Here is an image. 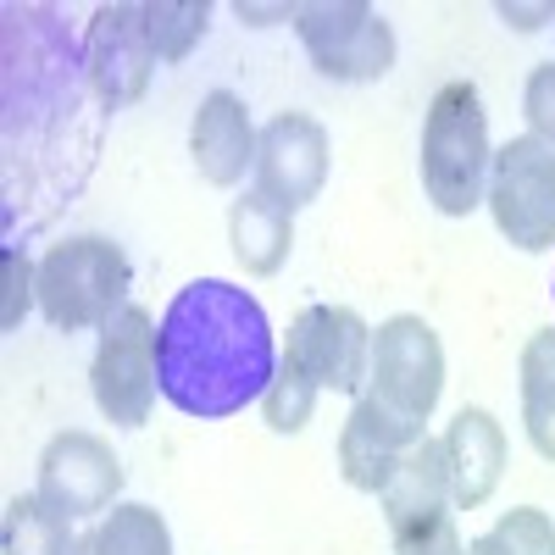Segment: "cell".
I'll use <instances>...</instances> for the list:
<instances>
[{"mask_svg": "<svg viewBox=\"0 0 555 555\" xmlns=\"http://www.w3.org/2000/svg\"><path fill=\"white\" fill-rule=\"evenodd\" d=\"M83 73L89 95L101 101V112L139 106L156 78V44L145 28V0H112V7L89 12L83 28Z\"/></svg>", "mask_w": 555, "mask_h": 555, "instance_id": "obj_8", "label": "cell"}, {"mask_svg": "<svg viewBox=\"0 0 555 555\" xmlns=\"http://www.w3.org/2000/svg\"><path fill=\"white\" fill-rule=\"evenodd\" d=\"M489 533L512 555H555V522H550V512H539V505H512V512H500V522Z\"/></svg>", "mask_w": 555, "mask_h": 555, "instance_id": "obj_24", "label": "cell"}, {"mask_svg": "<svg viewBox=\"0 0 555 555\" xmlns=\"http://www.w3.org/2000/svg\"><path fill=\"white\" fill-rule=\"evenodd\" d=\"M489 117L473 78H450L434 89L423 117V190L444 217H473L489 195Z\"/></svg>", "mask_w": 555, "mask_h": 555, "instance_id": "obj_3", "label": "cell"}, {"mask_svg": "<svg viewBox=\"0 0 555 555\" xmlns=\"http://www.w3.org/2000/svg\"><path fill=\"white\" fill-rule=\"evenodd\" d=\"M317 384L300 373L295 361H278V378L267 384V395H261V423L272 428V434H300L306 423H311V411H317Z\"/></svg>", "mask_w": 555, "mask_h": 555, "instance_id": "obj_22", "label": "cell"}, {"mask_svg": "<svg viewBox=\"0 0 555 555\" xmlns=\"http://www.w3.org/2000/svg\"><path fill=\"white\" fill-rule=\"evenodd\" d=\"M522 117H528V133L539 145L555 151V62H539L522 83Z\"/></svg>", "mask_w": 555, "mask_h": 555, "instance_id": "obj_26", "label": "cell"}, {"mask_svg": "<svg viewBox=\"0 0 555 555\" xmlns=\"http://www.w3.org/2000/svg\"><path fill=\"white\" fill-rule=\"evenodd\" d=\"M83 51L62 34L56 12L44 7H12L7 12V139L23 133V145L73 133L78 106H83Z\"/></svg>", "mask_w": 555, "mask_h": 555, "instance_id": "obj_2", "label": "cell"}, {"mask_svg": "<svg viewBox=\"0 0 555 555\" xmlns=\"http://www.w3.org/2000/svg\"><path fill=\"white\" fill-rule=\"evenodd\" d=\"M211 23V0H145V28L156 44V62H183L206 39Z\"/></svg>", "mask_w": 555, "mask_h": 555, "instance_id": "obj_21", "label": "cell"}, {"mask_svg": "<svg viewBox=\"0 0 555 555\" xmlns=\"http://www.w3.org/2000/svg\"><path fill=\"white\" fill-rule=\"evenodd\" d=\"M73 522L51 512L39 494H12L7 522H0V555H73Z\"/></svg>", "mask_w": 555, "mask_h": 555, "instance_id": "obj_20", "label": "cell"}, {"mask_svg": "<svg viewBox=\"0 0 555 555\" xmlns=\"http://www.w3.org/2000/svg\"><path fill=\"white\" fill-rule=\"evenodd\" d=\"M284 361H295L317 389L361 400L373 384V328L350 306H306L289 322Z\"/></svg>", "mask_w": 555, "mask_h": 555, "instance_id": "obj_10", "label": "cell"}, {"mask_svg": "<svg viewBox=\"0 0 555 555\" xmlns=\"http://www.w3.org/2000/svg\"><path fill=\"white\" fill-rule=\"evenodd\" d=\"M444 467H450V505L455 512H478L505 478V428L483 405H461L450 428L439 434Z\"/></svg>", "mask_w": 555, "mask_h": 555, "instance_id": "obj_14", "label": "cell"}, {"mask_svg": "<svg viewBox=\"0 0 555 555\" xmlns=\"http://www.w3.org/2000/svg\"><path fill=\"white\" fill-rule=\"evenodd\" d=\"M389 539H395V555H467V544H461V533H455L450 505H428V512L389 517Z\"/></svg>", "mask_w": 555, "mask_h": 555, "instance_id": "obj_23", "label": "cell"}, {"mask_svg": "<svg viewBox=\"0 0 555 555\" xmlns=\"http://www.w3.org/2000/svg\"><path fill=\"white\" fill-rule=\"evenodd\" d=\"M517 384H522V428L528 444L555 461V328H539L522 345V366H517Z\"/></svg>", "mask_w": 555, "mask_h": 555, "instance_id": "obj_18", "label": "cell"}, {"mask_svg": "<svg viewBox=\"0 0 555 555\" xmlns=\"http://www.w3.org/2000/svg\"><path fill=\"white\" fill-rule=\"evenodd\" d=\"M256 145H261V128L250 122L240 95L211 89V95L195 106L190 156H195V172L211 183V190H234V183H245V172H256Z\"/></svg>", "mask_w": 555, "mask_h": 555, "instance_id": "obj_15", "label": "cell"}, {"mask_svg": "<svg viewBox=\"0 0 555 555\" xmlns=\"http://www.w3.org/2000/svg\"><path fill=\"white\" fill-rule=\"evenodd\" d=\"M73 555H172V528L156 505L117 500L112 512L78 539Z\"/></svg>", "mask_w": 555, "mask_h": 555, "instance_id": "obj_17", "label": "cell"}, {"mask_svg": "<svg viewBox=\"0 0 555 555\" xmlns=\"http://www.w3.org/2000/svg\"><path fill=\"white\" fill-rule=\"evenodd\" d=\"M89 389H95V405L112 428L151 423L162 384H156V322L145 306H122L101 328V350L89 361Z\"/></svg>", "mask_w": 555, "mask_h": 555, "instance_id": "obj_7", "label": "cell"}, {"mask_svg": "<svg viewBox=\"0 0 555 555\" xmlns=\"http://www.w3.org/2000/svg\"><path fill=\"white\" fill-rule=\"evenodd\" d=\"M428 439V423L389 411L378 395H361L339 428V473L361 494H384L400 473V461Z\"/></svg>", "mask_w": 555, "mask_h": 555, "instance_id": "obj_13", "label": "cell"}, {"mask_svg": "<svg viewBox=\"0 0 555 555\" xmlns=\"http://www.w3.org/2000/svg\"><path fill=\"white\" fill-rule=\"evenodd\" d=\"M483 206L505 245H517L528 256L555 250V151L539 145L533 133L505 139L489 167Z\"/></svg>", "mask_w": 555, "mask_h": 555, "instance_id": "obj_6", "label": "cell"}, {"mask_svg": "<svg viewBox=\"0 0 555 555\" xmlns=\"http://www.w3.org/2000/svg\"><path fill=\"white\" fill-rule=\"evenodd\" d=\"M500 17L512 28H539V23L555 17V7H512V0H500Z\"/></svg>", "mask_w": 555, "mask_h": 555, "instance_id": "obj_27", "label": "cell"}, {"mask_svg": "<svg viewBox=\"0 0 555 555\" xmlns=\"http://www.w3.org/2000/svg\"><path fill=\"white\" fill-rule=\"evenodd\" d=\"M0 261H7V306H0V328L17 334L28 306H39V267L17 245H7V256H0Z\"/></svg>", "mask_w": 555, "mask_h": 555, "instance_id": "obj_25", "label": "cell"}, {"mask_svg": "<svg viewBox=\"0 0 555 555\" xmlns=\"http://www.w3.org/2000/svg\"><path fill=\"white\" fill-rule=\"evenodd\" d=\"M228 250L256 278H272L295 250V211L272 206L261 190H245L228 206Z\"/></svg>", "mask_w": 555, "mask_h": 555, "instance_id": "obj_16", "label": "cell"}, {"mask_svg": "<svg viewBox=\"0 0 555 555\" xmlns=\"http://www.w3.org/2000/svg\"><path fill=\"white\" fill-rule=\"evenodd\" d=\"M322 183H328V128L306 112H278L256 145V190L284 211H306Z\"/></svg>", "mask_w": 555, "mask_h": 555, "instance_id": "obj_12", "label": "cell"}, {"mask_svg": "<svg viewBox=\"0 0 555 555\" xmlns=\"http://www.w3.org/2000/svg\"><path fill=\"white\" fill-rule=\"evenodd\" d=\"M366 395H378L389 411L428 423L439 395H444V345L423 317H389L373 328V384Z\"/></svg>", "mask_w": 555, "mask_h": 555, "instance_id": "obj_9", "label": "cell"}, {"mask_svg": "<svg viewBox=\"0 0 555 555\" xmlns=\"http://www.w3.org/2000/svg\"><path fill=\"white\" fill-rule=\"evenodd\" d=\"M34 494L51 505V512H62L67 522L106 517L122 494V461L101 434L67 428L39 450V489Z\"/></svg>", "mask_w": 555, "mask_h": 555, "instance_id": "obj_11", "label": "cell"}, {"mask_svg": "<svg viewBox=\"0 0 555 555\" xmlns=\"http://www.w3.org/2000/svg\"><path fill=\"white\" fill-rule=\"evenodd\" d=\"M278 339L261 300L228 278H195L156 322V384L183 416L222 423L261 405L278 378Z\"/></svg>", "mask_w": 555, "mask_h": 555, "instance_id": "obj_1", "label": "cell"}, {"mask_svg": "<svg viewBox=\"0 0 555 555\" xmlns=\"http://www.w3.org/2000/svg\"><path fill=\"white\" fill-rule=\"evenodd\" d=\"M378 505H384V522L400 517V512H428V505H450V467H444V444H439L434 434L400 461V473H395V483L378 494Z\"/></svg>", "mask_w": 555, "mask_h": 555, "instance_id": "obj_19", "label": "cell"}, {"mask_svg": "<svg viewBox=\"0 0 555 555\" xmlns=\"http://www.w3.org/2000/svg\"><path fill=\"white\" fill-rule=\"evenodd\" d=\"M550 295H555V278H550Z\"/></svg>", "mask_w": 555, "mask_h": 555, "instance_id": "obj_29", "label": "cell"}, {"mask_svg": "<svg viewBox=\"0 0 555 555\" xmlns=\"http://www.w3.org/2000/svg\"><path fill=\"white\" fill-rule=\"evenodd\" d=\"M467 555H512V550H505L494 533H483V539H473V544H467Z\"/></svg>", "mask_w": 555, "mask_h": 555, "instance_id": "obj_28", "label": "cell"}, {"mask_svg": "<svg viewBox=\"0 0 555 555\" xmlns=\"http://www.w3.org/2000/svg\"><path fill=\"white\" fill-rule=\"evenodd\" d=\"M128 250L106 234H73L39 256V311L62 334L106 328L128 306Z\"/></svg>", "mask_w": 555, "mask_h": 555, "instance_id": "obj_4", "label": "cell"}, {"mask_svg": "<svg viewBox=\"0 0 555 555\" xmlns=\"http://www.w3.org/2000/svg\"><path fill=\"white\" fill-rule=\"evenodd\" d=\"M295 34L311 67L334 83H373L395 67V28L366 0H306L295 7Z\"/></svg>", "mask_w": 555, "mask_h": 555, "instance_id": "obj_5", "label": "cell"}]
</instances>
